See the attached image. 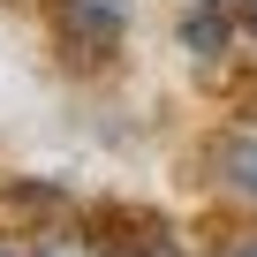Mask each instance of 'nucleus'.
<instances>
[{"instance_id":"nucleus-1","label":"nucleus","mask_w":257,"mask_h":257,"mask_svg":"<svg viewBox=\"0 0 257 257\" xmlns=\"http://www.w3.org/2000/svg\"><path fill=\"white\" fill-rule=\"evenodd\" d=\"M46 16H53V46L61 61L76 68H106L128 38V16H137V0H46Z\"/></svg>"},{"instance_id":"nucleus-2","label":"nucleus","mask_w":257,"mask_h":257,"mask_svg":"<svg viewBox=\"0 0 257 257\" xmlns=\"http://www.w3.org/2000/svg\"><path fill=\"white\" fill-rule=\"evenodd\" d=\"M174 38L189 61H227L242 38H257V0H174Z\"/></svg>"},{"instance_id":"nucleus-3","label":"nucleus","mask_w":257,"mask_h":257,"mask_svg":"<svg viewBox=\"0 0 257 257\" xmlns=\"http://www.w3.org/2000/svg\"><path fill=\"white\" fill-rule=\"evenodd\" d=\"M91 257H182L152 219H137V234H91Z\"/></svg>"},{"instance_id":"nucleus-4","label":"nucleus","mask_w":257,"mask_h":257,"mask_svg":"<svg viewBox=\"0 0 257 257\" xmlns=\"http://www.w3.org/2000/svg\"><path fill=\"white\" fill-rule=\"evenodd\" d=\"M219 174H227L242 197H257V144H227V152H219Z\"/></svg>"},{"instance_id":"nucleus-5","label":"nucleus","mask_w":257,"mask_h":257,"mask_svg":"<svg viewBox=\"0 0 257 257\" xmlns=\"http://www.w3.org/2000/svg\"><path fill=\"white\" fill-rule=\"evenodd\" d=\"M0 257H68V242H31V234H0Z\"/></svg>"},{"instance_id":"nucleus-6","label":"nucleus","mask_w":257,"mask_h":257,"mask_svg":"<svg viewBox=\"0 0 257 257\" xmlns=\"http://www.w3.org/2000/svg\"><path fill=\"white\" fill-rule=\"evenodd\" d=\"M219 257H257V242H227V249H219Z\"/></svg>"}]
</instances>
